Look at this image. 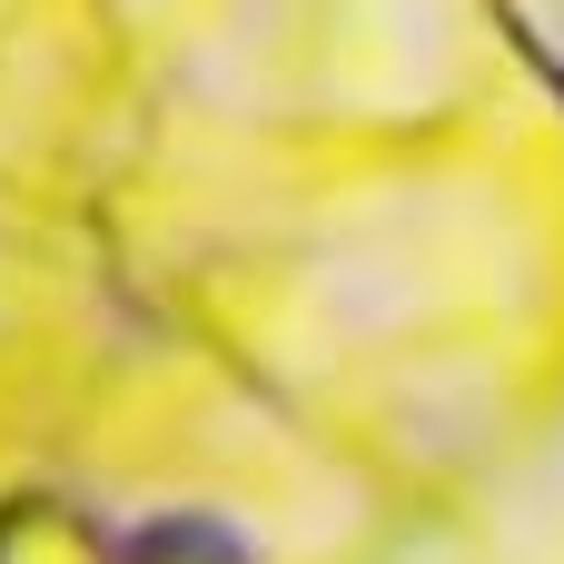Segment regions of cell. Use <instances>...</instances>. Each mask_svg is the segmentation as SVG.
I'll return each instance as SVG.
<instances>
[{
  "mask_svg": "<svg viewBox=\"0 0 564 564\" xmlns=\"http://www.w3.org/2000/svg\"><path fill=\"white\" fill-rule=\"evenodd\" d=\"M109 564H248V545L218 535V525H198V516H178V525H139V535H119Z\"/></svg>",
  "mask_w": 564,
  "mask_h": 564,
  "instance_id": "cell-2",
  "label": "cell"
},
{
  "mask_svg": "<svg viewBox=\"0 0 564 564\" xmlns=\"http://www.w3.org/2000/svg\"><path fill=\"white\" fill-rule=\"evenodd\" d=\"M119 535H99L89 506L69 496H10L0 506V564H109Z\"/></svg>",
  "mask_w": 564,
  "mask_h": 564,
  "instance_id": "cell-1",
  "label": "cell"
}]
</instances>
